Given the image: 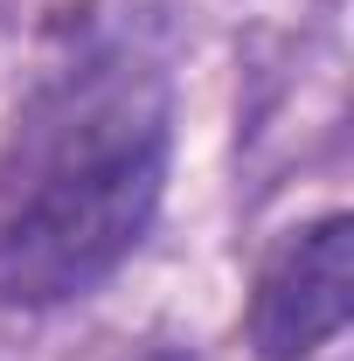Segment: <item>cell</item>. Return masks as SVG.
Wrapping results in <instances>:
<instances>
[{"instance_id": "3", "label": "cell", "mask_w": 354, "mask_h": 361, "mask_svg": "<svg viewBox=\"0 0 354 361\" xmlns=\"http://www.w3.org/2000/svg\"><path fill=\"white\" fill-rule=\"evenodd\" d=\"M139 361H188V355H174V348H160V355H139Z\"/></svg>"}, {"instance_id": "1", "label": "cell", "mask_w": 354, "mask_h": 361, "mask_svg": "<svg viewBox=\"0 0 354 361\" xmlns=\"http://www.w3.org/2000/svg\"><path fill=\"white\" fill-rule=\"evenodd\" d=\"M174 160V84L133 28L56 56L0 139V306L97 292L146 243Z\"/></svg>"}, {"instance_id": "2", "label": "cell", "mask_w": 354, "mask_h": 361, "mask_svg": "<svg viewBox=\"0 0 354 361\" xmlns=\"http://www.w3.org/2000/svg\"><path fill=\"white\" fill-rule=\"evenodd\" d=\"M354 313V216H312L257 271L250 292V348L257 361H312L341 341Z\"/></svg>"}]
</instances>
